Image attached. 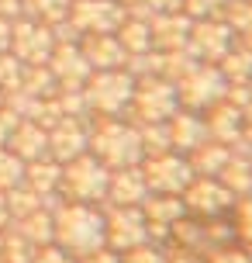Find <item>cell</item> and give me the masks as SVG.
<instances>
[{
	"label": "cell",
	"instance_id": "obj_6",
	"mask_svg": "<svg viewBox=\"0 0 252 263\" xmlns=\"http://www.w3.org/2000/svg\"><path fill=\"white\" fill-rule=\"evenodd\" d=\"M228 83L221 77V69L211 63H197L190 66L183 77L176 80V97L186 101L190 107H207V104H218L225 97Z\"/></svg>",
	"mask_w": 252,
	"mask_h": 263
},
{
	"label": "cell",
	"instance_id": "obj_2",
	"mask_svg": "<svg viewBox=\"0 0 252 263\" xmlns=\"http://www.w3.org/2000/svg\"><path fill=\"white\" fill-rule=\"evenodd\" d=\"M132 93H135V77L124 66L121 69H97L83 83L87 107L100 111V115H118L121 107L132 104Z\"/></svg>",
	"mask_w": 252,
	"mask_h": 263
},
{
	"label": "cell",
	"instance_id": "obj_15",
	"mask_svg": "<svg viewBox=\"0 0 252 263\" xmlns=\"http://www.w3.org/2000/svg\"><path fill=\"white\" fill-rule=\"evenodd\" d=\"M166 132H170V149H183V153H194L204 135H207V125L197 118V115H173L166 121Z\"/></svg>",
	"mask_w": 252,
	"mask_h": 263
},
{
	"label": "cell",
	"instance_id": "obj_13",
	"mask_svg": "<svg viewBox=\"0 0 252 263\" xmlns=\"http://www.w3.org/2000/svg\"><path fill=\"white\" fill-rule=\"evenodd\" d=\"M80 52L90 63V69H121V66L128 63V52L121 49L114 31H107V35H83Z\"/></svg>",
	"mask_w": 252,
	"mask_h": 263
},
{
	"label": "cell",
	"instance_id": "obj_21",
	"mask_svg": "<svg viewBox=\"0 0 252 263\" xmlns=\"http://www.w3.org/2000/svg\"><path fill=\"white\" fill-rule=\"evenodd\" d=\"M149 11L152 14H162V11H180L183 7V0H145Z\"/></svg>",
	"mask_w": 252,
	"mask_h": 263
},
{
	"label": "cell",
	"instance_id": "obj_1",
	"mask_svg": "<svg viewBox=\"0 0 252 263\" xmlns=\"http://www.w3.org/2000/svg\"><path fill=\"white\" fill-rule=\"evenodd\" d=\"M52 229H55L52 236L73 253H87L104 239V218L90 204H83V201L59 204V215L52 218Z\"/></svg>",
	"mask_w": 252,
	"mask_h": 263
},
{
	"label": "cell",
	"instance_id": "obj_17",
	"mask_svg": "<svg viewBox=\"0 0 252 263\" xmlns=\"http://www.w3.org/2000/svg\"><path fill=\"white\" fill-rule=\"evenodd\" d=\"M69 4H73V0H21L25 17H35V21H45V25L62 21L69 14Z\"/></svg>",
	"mask_w": 252,
	"mask_h": 263
},
{
	"label": "cell",
	"instance_id": "obj_18",
	"mask_svg": "<svg viewBox=\"0 0 252 263\" xmlns=\"http://www.w3.org/2000/svg\"><path fill=\"white\" fill-rule=\"evenodd\" d=\"M52 215H45V208L31 211V215H25L21 218V232L17 236L25 239V242H49L52 239Z\"/></svg>",
	"mask_w": 252,
	"mask_h": 263
},
{
	"label": "cell",
	"instance_id": "obj_4",
	"mask_svg": "<svg viewBox=\"0 0 252 263\" xmlns=\"http://www.w3.org/2000/svg\"><path fill=\"white\" fill-rule=\"evenodd\" d=\"M107 184H111V170H107L97 156L80 153L76 159L62 163V180H59V187H62L73 201H83V204L104 201L107 197Z\"/></svg>",
	"mask_w": 252,
	"mask_h": 263
},
{
	"label": "cell",
	"instance_id": "obj_11",
	"mask_svg": "<svg viewBox=\"0 0 252 263\" xmlns=\"http://www.w3.org/2000/svg\"><path fill=\"white\" fill-rule=\"evenodd\" d=\"M90 145V135L87 128L80 125V118H59L49 128V156L55 163H69V159H76Z\"/></svg>",
	"mask_w": 252,
	"mask_h": 263
},
{
	"label": "cell",
	"instance_id": "obj_14",
	"mask_svg": "<svg viewBox=\"0 0 252 263\" xmlns=\"http://www.w3.org/2000/svg\"><path fill=\"white\" fill-rule=\"evenodd\" d=\"M7 149H11L14 156H21L25 163L49 156V128H41L38 121L21 118L17 128L11 132V139H7Z\"/></svg>",
	"mask_w": 252,
	"mask_h": 263
},
{
	"label": "cell",
	"instance_id": "obj_9",
	"mask_svg": "<svg viewBox=\"0 0 252 263\" xmlns=\"http://www.w3.org/2000/svg\"><path fill=\"white\" fill-rule=\"evenodd\" d=\"M235 45V31L228 28L225 17H204L194 21L190 39H186V52L204 63H221V55Z\"/></svg>",
	"mask_w": 252,
	"mask_h": 263
},
{
	"label": "cell",
	"instance_id": "obj_23",
	"mask_svg": "<svg viewBox=\"0 0 252 263\" xmlns=\"http://www.w3.org/2000/svg\"><path fill=\"white\" fill-rule=\"evenodd\" d=\"M35 263H69V256L62 250H41V256Z\"/></svg>",
	"mask_w": 252,
	"mask_h": 263
},
{
	"label": "cell",
	"instance_id": "obj_22",
	"mask_svg": "<svg viewBox=\"0 0 252 263\" xmlns=\"http://www.w3.org/2000/svg\"><path fill=\"white\" fill-rule=\"evenodd\" d=\"M11 17H0V52H7L11 49Z\"/></svg>",
	"mask_w": 252,
	"mask_h": 263
},
{
	"label": "cell",
	"instance_id": "obj_25",
	"mask_svg": "<svg viewBox=\"0 0 252 263\" xmlns=\"http://www.w3.org/2000/svg\"><path fill=\"white\" fill-rule=\"evenodd\" d=\"M114 4H121V7H128V4H135V0H114Z\"/></svg>",
	"mask_w": 252,
	"mask_h": 263
},
{
	"label": "cell",
	"instance_id": "obj_16",
	"mask_svg": "<svg viewBox=\"0 0 252 263\" xmlns=\"http://www.w3.org/2000/svg\"><path fill=\"white\" fill-rule=\"evenodd\" d=\"M59 180H62V163L55 159H31L25 166V187H31L38 197H49L52 191H59Z\"/></svg>",
	"mask_w": 252,
	"mask_h": 263
},
{
	"label": "cell",
	"instance_id": "obj_26",
	"mask_svg": "<svg viewBox=\"0 0 252 263\" xmlns=\"http://www.w3.org/2000/svg\"><path fill=\"white\" fill-rule=\"evenodd\" d=\"M0 107H4V93H0Z\"/></svg>",
	"mask_w": 252,
	"mask_h": 263
},
{
	"label": "cell",
	"instance_id": "obj_8",
	"mask_svg": "<svg viewBox=\"0 0 252 263\" xmlns=\"http://www.w3.org/2000/svg\"><path fill=\"white\" fill-rule=\"evenodd\" d=\"M69 25L83 35H107L118 31V25L124 21V7L114 0H73L69 4Z\"/></svg>",
	"mask_w": 252,
	"mask_h": 263
},
{
	"label": "cell",
	"instance_id": "obj_19",
	"mask_svg": "<svg viewBox=\"0 0 252 263\" xmlns=\"http://www.w3.org/2000/svg\"><path fill=\"white\" fill-rule=\"evenodd\" d=\"M17 184H25V159L0 145V191H11Z\"/></svg>",
	"mask_w": 252,
	"mask_h": 263
},
{
	"label": "cell",
	"instance_id": "obj_12",
	"mask_svg": "<svg viewBox=\"0 0 252 263\" xmlns=\"http://www.w3.org/2000/svg\"><path fill=\"white\" fill-rule=\"evenodd\" d=\"M149 28H152V45L159 52H173V49H183L186 45L194 17H186L183 11H162V14H152Z\"/></svg>",
	"mask_w": 252,
	"mask_h": 263
},
{
	"label": "cell",
	"instance_id": "obj_5",
	"mask_svg": "<svg viewBox=\"0 0 252 263\" xmlns=\"http://www.w3.org/2000/svg\"><path fill=\"white\" fill-rule=\"evenodd\" d=\"M55 49V39H52V28L45 21H35V17H17L11 25V49L25 66H45L49 55Z\"/></svg>",
	"mask_w": 252,
	"mask_h": 263
},
{
	"label": "cell",
	"instance_id": "obj_20",
	"mask_svg": "<svg viewBox=\"0 0 252 263\" xmlns=\"http://www.w3.org/2000/svg\"><path fill=\"white\" fill-rule=\"evenodd\" d=\"M228 0H183V7L180 11L186 17H194V21H204V17H221Z\"/></svg>",
	"mask_w": 252,
	"mask_h": 263
},
{
	"label": "cell",
	"instance_id": "obj_24",
	"mask_svg": "<svg viewBox=\"0 0 252 263\" xmlns=\"http://www.w3.org/2000/svg\"><path fill=\"white\" fill-rule=\"evenodd\" d=\"M7 218H11V211H7V194L0 191V225L7 222Z\"/></svg>",
	"mask_w": 252,
	"mask_h": 263
},
{
	"label": "cell",
	"instance_id": "obj_3",
	"mask_svg": "<svg viewBox=\"0 0 252 263\" xmlns=\"http://www.w3.org/2000/svg\"><path fill=\"white\" fill-rule=\"evenodd\" d=\"M90 149L107 170H111V166L124 170V166H132L135 159H142L138 132H135L132 125H124V121H104V125L90 135Z\"/></svg>",
	"mask_w": 252,
	"mask_h": 263
},
{
	"label": "cell",
	"instance_id": "obj_7",
	"mask_svg": "<svg viewBox=\"0 0 252 263\" xmlns=\"http://www.w3.org/2000/svg\"><path fill=\"white\" fill-rule=\"evenodd\" d=\"M176 83L170 80H159V77H149L145 83H135V93H132V111L138 115L142 121H170L176 115Z\"/></svg>",
	"mask_w": 252,
	"mask_h": 263
},
{
	"label": "cell",
	"instance_id": "obj_10",
	"mask_svg": "<svg viewBox=\"0 0 252 263\" xmlns=\"http://www.w3.org/2000/svg\"><path fill=\"white\" fill-rule=\"evenodd\" d=\"M145 184L162 191V194H176V191H186V184L194 180V170H190V163L180 156H170V153H162V156H152L145 170Z\"/></svg>",
	"mask_w": 252,
	"mask_h": 263
}]
</instances>
